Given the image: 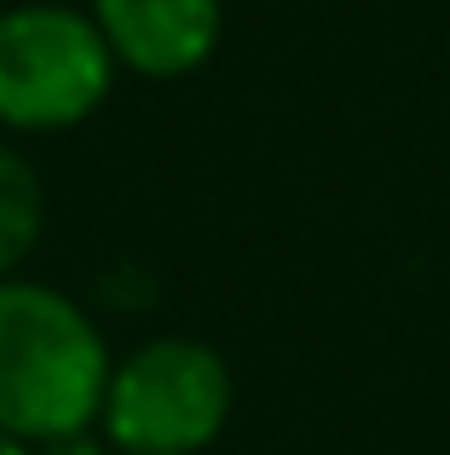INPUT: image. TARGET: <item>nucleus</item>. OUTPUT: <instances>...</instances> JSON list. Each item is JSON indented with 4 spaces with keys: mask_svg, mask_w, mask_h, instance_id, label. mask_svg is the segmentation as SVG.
I'll return each mask as SVG.
<instances>
[{
    "mask_svg": "<svg viewBox=\"0 0 450 455\" xmlns=\"http://www.w3.org/2000/svg\"><path fill=\"white\" fill-rule=\"evenodd\" d=\"M0 455H41V450L23 444V438H12V433H0Z\"/></svg>",
    "mask_w": 450,
    "mask_h": 455,
    "instance_id": "obj_7",
    "label": "nucleus"
},
{
    "mask_svg": "<svg viewBox=\"0 0 450 455\" xmlns=\"http://www.w3.org/2000/svg\"><path fill=\"white\" fill-rule=\"evenodd\" d=\"M41 455H116V450L99 438V427H87V433H69V438H52V444H41Z\"/></svg>",
    "mask_w": 450,
    "mask_h": 455,
    "instance_id": "obj_6",
    "label": "nucleus"
},
{
    "mask_svg": "<svg viewBox=\"0 0 450 455\" xmlns=\"http://www.w3.org/2000/svg\"><path fill=\"white\" fill-rule=\"evenodd\" d=\"M116 69L139 81H185L214 64L225 0H87Z\"/></svg>",
    "mask_w": 450,
    "mask_h": 455,
    "instance_id": "obj_4",
    "label": "nucleus"
},
{
    "mask_svg": "<svg viewBox=\"0 0 450 455\" xmlns=\"http://www.w3.org/2000/svg\"><path fill=\"white\" fill-rule=\"evenodd\" d=\"M237 410V375L197 334H150L104 380L99 438L116 455H203Z\"/></svg>",
    "mask_w": 450,
    "mask_h": 455,
    "instance_id": "obj_2",
    "label": "nucleus"
},
{
    "mask_svg": "<svg viewBox=\"0 0 450 455\" xmlns=\"http://www.w3.org/2000/svg\"><path fill=\"white\" fill-rule=\"evenodd\" d=\"M46 236V179L18 139L0 133V277H23Z\"/></svg>",
    "mask_w": 450,
    "mask_h": 455,
    "instance_id": "obj_5",
    "label": "nucleus"
},
{
    "mask_svg": "<svg viewBox=\"0 0 450 455\" xmlns=\"http://www.w3.org/2000/svg\"><path fill=\"white\" fill-rule=\"evenodd\" d=\"M110 340L81 294L41 277H0V433L23 444L99 427Z\"/></svg>",
    "mask_w": 450,
    "mask_h": 455,
    "instance_id": "obj_1",
    "label": "nucleus"
},
{
    "mask_svg": "<svg viewBox=\"0 0 450 455\" xmlns=\"http://www.w3.org/2000/svg\"><path fill=\"white\" fill-rule=\"evenodd\" d=\"M116 58L76 0L0 6V133L41 139L92 122L116 87Z\"/></svg>",
    "mask_w": 450,
    "mask_h": 455,
    "instance_id": "obj_3",
    "label": "nucleus"
}]
</instances>
